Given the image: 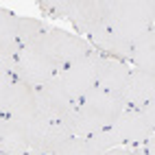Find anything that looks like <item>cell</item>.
I'll return each instance as SVG.
<instances>
[{"mask_svg":"<svg viewBox=\"0 0 155 155\" xmlns=\"http://www.w3.org/2000/svg\"><path fill=\"white\" fill-rule=\"evenodd\" d=\"M125 107L127 105L122 103V98L109 94L103 87H94L90 94H85L77 103V107L70 116L74 136L87 138L96 131L111 127Z\"/></svg>","mask_w":155,"mask_h":155,"instance_id":"cell-1","label":"cell"},{"mask_svg":"<svg viewBox=\"0 0 155 155\" xmlns=\"http://www.w3.org/2000/svg\"><path fill=\"white\" fill-rule=\"evenodd\" d=\"M39 9L46 15L72 22L79 33L87 37L107 28V0H53L39 2Z\"/></svg>","mask_w":155,"mask_h":155,"instance_id":"cell-2","label":"cell"},{"mask_svg":"<svg viewBox=\"0 0 155 155\" xmlns=\"http://www.w3.org/2000/svg\"><path fill=\"white\" fill-rule=\"evenodd\" d=\"M107 26L129 42H136L155 26L153 0H107Z\"/></svg>","mask_w":155,"mask_h":155,"instance_id":"cell-3","label":"cell"},{"mask_svg":"<svg viewBox=\"0 0 155 155\" xmlns=\"http://www.w3.org/2000/svg\"><path fill=\"white\" fill-rule=\"evenodd\" d=\"M42 109L37 87L24 81H0V118L20 120L26 127L31 118Z\"/></svg>","mask_w":155,"mask_h":155,"instance_id":"cell-4","label":"cell"},{"mask_svg":"<svg viewBox=\"0 0 155 155\" xmlns=\"http://www.w3.org/2000/svg\"><path fill=\"white\" fill-rule=\"evenodd\" d=\"M37 46L53 57L61 66V70L68 68L70 64H74V61H79V59L87 57L94 50L85 37L68 33L64 28H53V26H48V31L39 37Z\"/></svg>","mask_w":155,"mask_h":155,"instance_id":"cell-5","label":"cell"},{"mask_svg":"<svg viewBox=\"0 0 155 155\" xmlns=\"http://www.w3.org/2000/svg\"><path fill=\"white\" fill-rule=\"evenodd\" d=\"M61 72V66L50 57L48 53H44L37 44L33 46H24L20 50V64H18V79L24 83L39 87L46 81H50L55 74Z\"/></svg>","mask_w":155,"mask_h":155,"instance_id":"cell-6","label":"cell"},{"mask_svg":"<svg viewBox=\"0 0 155 155\" xmlns=\"http://www.w3.org/2000/svg\"><path fill=\"white\" fill-rule=\"evenodd\" d=\"M98 57H101L98 50H92L87 57L61 70V79H64L70 96L77 103L85 94H90L94 87H98Z\"/></svg>","mask_w":155,"mask_h":155,"instance_id":"cell-7","label":"cell"},{"mask_svg":"<svg viewBox=\"0 0 155 155\" xmlns=\"http://www.w3.org/2000/svg\"><path fill=\"white\" fill-rule=\"evenodd\" d=\"M111 127L122 140V144H136V147L144 144L155 133V127L151 125L147 114L136 107H125Z\"/></svg>","mask_w":155,"mask_h":155,"instance_id":"cell-8","label":"cell"},{"mask_svg":"<svg viewBox=\"0 0 155 155\" xmlns=\"http://www.w3.org/2000/svg\"><path fill=\"white\" fill-rule=\"evenodd\" d=\"M37 96H39V103L42 107L53 116L55 120L57 118H66L68 114L77 107V101L70 96V92L61 79V72L55 74L50 81H46L44 85L37 87Z\"/></svg>","mask_w":155,"mask_h":155,"instance_id":"cell-9","label":"cell"},{"mask_svg":"<svg viewBox=\"0 0 155 155\" xmlns=\"http://www.w3.org/2000/svg\"><path fill=\"white\" fill-rule=\"evenodd\" d=\"M131 72H133V66L127 64V61H118V59L101 55L98 57V87L122 98V92L129 83Z\"/></svg>","mask_w":155,"mask_h":155,"instance_id":"cell-10","label":"cell"},{"mask_svg":"<svg viewBox=\"0 0 155 155\" xmlns=\"http://www.w3.org/2000/svg\"><path fill=\"white\" fill-rule=\"evenodd\" d=\"M87 42L92 44V48H94V50H98L101 55L131 64V57H133V42L125 39V37L118 35V33H114L109 26L103 28V31H98V33H94V35H90Z\"/></svg>","mask_w":155,"mask_h":155,"instance_id":"cell-11","label":"cell"},{"mask_svg":"<svg viewBox=\"0 0 155 155\" xmlns=\"http://www.w3.org/2000/svg\"><path fill=\"white\" fill-rule=\"evenodd\" d=\"M151 98H155V74H149V72L133 68L129 83H127L125 92H122V103L127 107L142 109Z\"/></svg>","mask_w":155,"mask_h":155,"instance_id":"cell-12","label":"cell"},{"mask_svg":"<svg viewBox=\"0 0 155 155\" xmlns=\"http://www.w3.org/2000/svg\"><path fill=\"white\" fill-rule=\"evenodd\" d=\"M31 149L28 131L20 120L0 118V153L7 155H24Z\"/></svg>","mask_w":155,"mask_h":155,"instance_id":"cell-13","label":"cell"},{"mask_svg":"<svg viewBox=\"0 0 155 155\" xmlns=\"http://www.w3.org/2000/svg\"><path fill=\"white\" fill-rule=\"evenodd\" d=\"M131 66L136 70L155 74V26L149 28L144 35H140L136 42H133Z\"/></svg>","mask_w":155,"mask_h":155,"instance_id":"cell-14","label":"cell"},{"mask_svg":"<svg viewBox=\"0 0 155 155\" xmlns=\"http://www.w3.org/2000/svg\"><path fill=\"white\" fill-rule=\"evenodd\" d=\"M72 111H74V109H72ZM72 111L68 114L66 118H57V120H53V125H50V129L46 131V136L42 138L39 147L33 149V151H39V153H44V155H50L57 147H61L66 140L74 138V129H72V120H70Z\"/></svg>","mask_w":155,"mask_h":155,"instance_id":"cell-15","label":"cell"},{"mask_svg":"<svg viewBox=\"0 0 155 155\" xmlns=\"http://www.w3.org/2000/svg\"><path fill=\"white\" fill-rule=\"evenodd\" d=\"M18 24H20V15H15L9 9H0V53H20L18 39Z\"/></svg>","mask_w":155,"mask_h":155,"instance_id":"cell-16","label":"cell"},{"mask_svg":"<svg viewBox=\"0 0 155 155\" xmlns=\"http://www.w3.org/2000/svg\"><path fill=\"white\" fill-rule=\"evenodd\" d=\"M48 31V24H44L42 20L37 18H20V24H18V39H20V46H33L39 42V37Z\"/></svg>","mask_w":155,"mask_h":155,"instance_id":"cell-17","label":"cell"},{"mask_svg":"<svg viewBox=\"0 0 155 155\" xmlns=\"http://www.w3.org/2000/svg\"><path fill=\"white\" fill-rule=\"evenodd\" d=\"M85 140H87V147H90V151L94 155H103V153H107L111 149L122 147V140L118 138V133L114 131V127L96 131V133H92V136H87Z\"/></svg>","mask_w":155,"mask_h":155,"instance_id":"cell-18","label":"cell"},{"mask_svg":"<svg viewBox=\"0 0 155 155\" xmlns=\"http://www.w3.org/2000/svg\"><path fill=\"white\" fill-rule=\"evenodd\" d=\"M50 155H94V153L90 151L87 140H85V138L74 136V138L66 140L64 144H61V147H57Z\"/></svg>","mask_w":155,"mask_h":155,"instance_id":"cell-19","label":"cell"},{"mask_svg":"<svg viewBox=\"0 0 155 155\" xmlns=\"http://www.w3.org/2000/svg\"><path fill=\"white\" fill-rule=\"evenodd\" d=\"M142 111H144V114H147V118L151 120V125L155 127V98H151V101L147 103V105H144V107H142Z\"/></svg>","mask_w":155,"mask_h":155,"instance_id":"cell-20","label":"cell"},{"mask_svg":"<svg viewBox=\"0 0 155 155\" xmlns=\"http://www.w3.org/2000/svg\"><path fill=\"white\" fill-rule=\"evenodd\" d=\"M142 149H144V155H155V133L142 144Z\"/></svg>","mask_w":155,"mask_h":155,"instance_id":"cell-21","label":"cell"},{"mask_svg":"<svg viewBox=\"0 0 155 155\" xmlns=\"http://www.w3.org/2000/svg\"><path fill=\"white\" fill-rule=\"evenodd\" d=\"M103 155H127V149H111V151H107V153H103Z\"/></svg>","mask_w":155,"mask_h":155,"instance_id":"cell-22","label":"cell"},{"mask_svg":"<svg viewBox=\"0 0 155 155\" xmlns=\"http://www.w3.org/2000/svg\"><path fill=\"white\" fill-rule=\"evenodd\" d=\"M127 155H144V149H142V147H138V149H131V151H127Z\"/></svg>","mask_w":155,"mask_h":155,"instance_id":"cell-23","label":"cell"},{"mask_svg":"<svg viewBox=\"0 0 155 155\" xmlns=\"http://www.w3.org/2000/svg\"><path fill=\"white\" fill-rule=\"evenodd\" d=\"M24 155H44V153H39V151H28V153H24Z\"/></svg>","mask_w":155,"mask_h":155,"instance_id":"cell-24","label":"cell"},{"mask_svg":"<svg viewBox=\"0 0 155 155\" xmlns=\"http://www.w3.org/2000/svg\"><path fill=\"white\" fill-rule=\"evenodd\" d=\"M153 20H155V0H153Z\"/></svg>","mask_w":155,"mask_h":155,"instance_id":"cell-25","label":"cell"},{"mask_svg":"<svg viewBox=\"0 0 155 155\" xmlns=\"http://www.w3.org/2000/svg\"><path fill=\"white\" fill-rule=\"evenodd\" d=\"M0 155H7V153H0Z\"/></svg>","mask_w":155,"mask_h":155,"instance_id":"cell-26","label":"cell"}]
</instances>
